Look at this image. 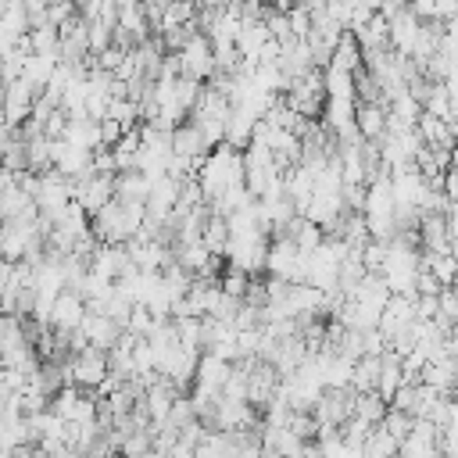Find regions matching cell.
Here are the masks:
<instances>
[{
    "label": "cell",
    "mask_w": 458,
    "mask_h": 458,
    "mask_svg": "<svg viewBox=\"0 0 458 458\" xmlns=\"http://www.w3.org/2000/svg\"><path fill=\"white\" fill-rule=\"evenodd\" d=\"M200 240H204V247H208L211 254H222V258H225V243H229V218H225V215H218V211H211V218L204 222Z\"/></svg>",
    "instance_id": "cell-11"
},
{
    "label": "cell",
    "mask_w": 458,
    "mask_h": 458,
    "mask_svg": "<svg viewBox=\"0 0 458 458\" xmlns=\"http://www.w3.org/2000/svg\"><path fill=\"white\" fill-rule=\"evenodd\" d=\"M426 268L440 279V286H451V283L458 279V254H454V250H429Z\"/></svg>",
    "instance_id": "cell-12"
},
{
    "label": "cell",
    "mask_w": 458,
    "mask_h": 458,
    "mask_svg": "<svg viewBox=\"0 0 458 458\" xmlns=\"http://www.w3.org/2000/svg\"><path fill=\"white\" fill-rule=\"evenodd\" d=\"M247 286H250V272H243V268H233L229 265V272H225V279H222V290L229 293V297H247Z\"/></svg>",
    "instance_id": "cell-13"
},
{
    "label": "cell",
    "mask_w": 458,
    "mask_h": 458,
    "mask_svg": "<svg viewBox=\"0 0 458 458\" xmlns=\"http://www.w3.org/2000/svg\"><path fill=\"white\" fill-rule=\"evenodd\" d=\"M390 21V47L401 54V57H411L415 43H419V32H422V18L411 11V7H401L397 14L386 18Z\"/></svg>",
    "instance_id": "cell-6"
},
{
    "label": "cell",
    "mask_w": 458,
    "mask_h": 458,
    "mask_svg": "<svg viewBox=\"0 0 458 458\" xmlns=\"http://www.w3.org/2000/svg\"><path fill=\"white\" fill-rule=\"evenodd\" d=\"M86 311H89V308H86V297H82L75 286H64V290L57 293L54 308H50V326H54L57 333H72V329H79V322H82Z\"/></svg>",
    "instance_id": "cell-5"
},
{
    "label": "cell",
    "mask_w": 458,
    "mask_h": 458,
    "mask_svg": "<svg viewBox=\"0 0 458 458\" xmlns=\"http://www.w3.org/2000/svg\"><path fill=\"white\" fill-rule=\"evenodd\" d=\"M265 258H268V240H265V229H240V233H229V243H225V261H229L233 268L258 272V268H265Z\"/></svg>",
    "instance_id": "cell-3"
},
{
    "label": "cell",
    "mask_w": 458,
    "mask_h": 458,
    "mask_svg": "<svg viewBox=\"0 0 458 458\" xmlns=\"http://www.w3.org/2000/svg\"><path fill=\"white\" fill-rule=\"evenodd\" d=\"M254 125H258V114L247 111V107H240V104H233V111H229V118H225V143H233V147L250 143Z\"/></svg>",
    "instance_id": "cell-8"
},
{
    "label": "cell",
    "mask_w": 458,
    "mask_h": 458,
    "mask_svg": "<svg viewBox=\"0 0 458 458\" xmlns=\"http://www.w3.org/2000/svg\"><path fill=\"white\" fill-rule=\"evenodd\" d=\"M422 265L419 254L411 250L408 240H386V254L379 265V276L386 279L390 293H415V279H419Z\"/></svg>",
    "instance_id": "cell-2"
},
{
    "label": "cell",
    "mask_w": 458,
    "mask_h": 458,
    "mask_svg": "<svg viewBox=\"0 0 458 458\" xmlns=\"http://www.w3.org/2000/svg\"><path fill=\"white\" fill-rule=\"evenodd\" d=\"M197 182L204 190V200H215L218 193L233 190L243 182V154L233 143H218L204 154V161L197 165Z\"/></svg>",
    "instance_id": "cell-1"
},
{
    "label": "cell",
    "mask_w": 458,
    "mask_h": 458,
    "mask_svg": "<svg viewBox=\"0 0 458 458\" xmlns=\"http://www.w3.org/2000/svg\"><path fill=\"white\" fill-rule=\"evenodd\" d=\"M57 64H61V54H36V50H32V54L25 57L21 75H25V79L43 93V86L50 82V75H54V68H57Z\"/></svg>",
    "instance_id": "cell-10"
},
{
    "label": "cell",
    "mask_w": 458,
    "mask_h": 458,
    "mask_svg": "<svg viewBox=\"0 0 458 458\" xmlns=\"http://www.w3.org/2000/svg\"><path fill=\"white\" fill-rule=\"evenodd\" d=\"M179 61H182V75L190 79H208L218 64H215V43L208 32H193L182 47H179Z\"/></svg>",
    "instance_id": "cell-4"
},
{
    "label": "cell",
    "mask_w": 458,
    "mask_h": 458,
    "mask_svg": "<svg viewBox=\"0 0 458 458\" xmlns=\"http://www.w3.org/2000/svg\"><path fill=\"white\" fill-rule=\"evenodd\" d=\"M354 125H358V132H361V140H365V143H379V140H383V132H386V111H383L379 104L365 100V104H358Z\"/></svg>",
    "instance_id": "cell-7"
},
{
    "label": "cell",
    "mask_w": 458,
    "mask_h": 458,
    "mask_svg": "<svg viewBox=\"0 0 458 458\" xmlns=\"http://www.w3.org/2000/svg\"><path fill=\"white\" fill-rule=\"evenodd\" d=\"M68 143H79V147H89V150H97V147H104V136H100V118H68V125H64V132H61Z\"/></svg>",
    "instance_id": "cell-9"
},
{
    "label": "cell",
    "mask_w": 458,
    "mask_h": 458,
    "mask_svg": "<svg viewBox=\"0 0 458 458\" xmlns=\"http://www.w3.org/2000/svg\"><path fill=\"white\" fill-rule=\"evenodd\" d=\"M136 4H150V0H136Z\"/></svg>",
    "instance_id": "cell-14"
}]
</instances>
